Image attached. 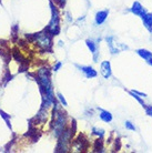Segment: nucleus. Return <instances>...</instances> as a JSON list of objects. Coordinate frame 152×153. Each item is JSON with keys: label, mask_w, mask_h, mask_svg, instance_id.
<instances>
[{"label": "nucleus", "mask_w": 152, "mask_h": 153, "mask_svg": "<svg viewBox=\"0 0 152 153\" xmlns=\"http://www.w3.org/2000/svg\"><path fill=\"white\" fill-rule=\"evenodd\" d=\"M66 124H67V118L66 113L60 110L58 104L54 102V109H53V131L56 138H59L61 133L66 130Z\"/></svg>", "instance_id": "nucleus-1"}, {"label": "nucleus", "mask_w": 152, "mask_h": 153, "mask_svg": "<svg viewBox=\"0 0 152 153\" xmlns=\"http://www.w3.org/2000/svg\"><path fill=\"white\" fill-rule=\"evenodd\" d=\"M34 40L37 43V46L43 51H50L52 47V35L49 33L47 30L43 32H39L34 36Z\"/></svg>", "instance_id": "nucleus-2"}, {"label": "nucleus", "mask_w": 152, "mask_h": 153, "mask_svg": "<svg viewBox=\"0 0 152 153\" xmlns=\"http://www.w3.org/2000/svg\"><path fill=\"white\" fill-rule=\"evenodd\" d=\"M58 139H59L57 148L58 152H67L68 150H70L72 142V132L70 129H66Z\"/></svg>", "instance_id": "nucleus-3"}, {"label": "nucleus", "mask_w": 152, "mask_h": 153, "mask_svg": "<svg viewBox=\"0 0 152 153\" xmlns=\"http://www.w3.org/2000/svg\"><path fill=\"white\" fill-rule=\"evenodd\" d=\"M51 11H52L51 20H50L46 30L52 36H54L59 32V28L60 27H59V13H58V10L56 9V7H53L52 4H51Z\"/></svg>", "instance_id": "nucleus-4"}, {"label": "nucleus", "mask_w": 152, "mask_h": 153, "mask_svg": "<svg viewBox=\"0 0 152 153\" xmlns=\"http://www.w3.org/2000/svg\"><path fill=\"white\" fill-rule=\"evenodd\" d=\"M106 41H107V43H108L109 50H110V52L112 54L119 53L121 50H128L129 49V48H128L127 46H124V45H122V43H118L115 37H113V36L107 37Z\"/></svg>", "instance_id": "nucleus-5"}, {"label": "nucleus", "mask_w": 152, "mask_h": 153, "mask_svg": "<svg viewBox=\"0 0 152 153\" xmlns=\"http://www.w3.org/2000/svg\"><path fill=\"white\" fill-rule=\"evenodd\" d=\"M87 148V142L82 140L81 137L79 139H77L75 140L73 142H71V146H70V150L72 151V152H81V151H83L84 149Z\"/></svg>", "instance_id": "nucleus-6"}, {"label": "nucleus", "mask_w": 152, "mask_h": 153, "mask_svg": "<svg viewBox=\"0 0 152 153\" xmlns=\"http://www.w3.org/2000/svg\"><path fill=\"white\" fill-rule=\"evenodd\" d=\"M130 11L132 12L133 15L140 17V18L145 17V15L147 13V10L143 8V6H142L139 1H134V2H133L132 7L130 8Z\"/></svg>", "instance_id": "nucleus-7"}, {"label": "nucleus", "mask_w": 152, "mask_h": 153, "mask_svg": "<svg viewBox=\"0 0 152 153\" xmlns=\"http://www.w3.org/2000/svg\"><path fill=\"white\" fill-rule=\"evenodd\" d=\"M100 72L104 79H109L112 76V69L109 61H102L100 65Z\"/></svg>", "instance_id": "nucleus-8"}, {"label": "nucleus", "mask_w": 152, "mask_h": 153, "mask_svg": "<svg viewBox=\"0 0 152 153\" xmlns=\"http://www.w3.org/2000/svg\"><path fill=\"white\" fill-rule=\"evenodd\" d=\"M77 68L80 69V71H82L83 74L86 76L87 79H91V78H95L97 76V71H95L92 67L90 65H77Z\"/></svg>", "instance_id": "nucleus-9"}, {"label": "nucleus", "mask_w": 152, "mask_h": 153, "mask_svg": "<svg viewBox=\"0 0 152 153\" xmlns=\"http://www.w3.org/2000/svg\"><path fill=\"white\" fill-rule=\"evenodd\" d=\"M86 45H87V47L89 48L90 52L93 54L95 62H97V60H98V53H99V47H98V43H97L95 41H93V40H91V39H88V40H86Z\"/></svg>", "instance_id": "nucleus-10"}, {"label": "nucleus", "mask_w": 152, "mask_h": 153, "mask_svg": "<svg viewBox=\"0 0 152 153\" xmlns=\"http://www.w3.org/2000/svg\"><path fill=\"white\" fill-rule=\"evenodd\" d=\"M108 15H109V10H101V11L97 12L95 17V25H97V26H101L102 23L106 22L107 18H108Z\"/></svg>", "instance_id": "nucleus-11"}, {"label": "nucleus", "mask_w": 152, "mask_h": 153, "mask_svg": "<svg viewBox=\"0 0 152 153\" xmlns=\"http://www.w3.org/2000/svg\"><path fill=\"white\" fill-rule=\"evenodd\" d=\"M99 117L103 122L106 123H110L113 120V117L111 114V112L107 111V110H102V109H99Z\"/></svg>", "instance_id": "nucleus-12"}, {"label": "nucleus", "mask_w": 152, "mask_h": 153, "mask_svg": "<svg viewBox=\"0 0 152 153\" xmlns=\"http://www.w3.org/2000/svg\"><path fill=\"white\" fill-rule=\"evenodd\" d=\"M142 19V22H143V26H145L149 31L152 29V13L151 12H147L145 15V17L141 18Z\"/></svg>", "instance_id": "nucleus-13"}, {"label": "nucleus", "mask_w": 152, "mask_h": 153, "mask_svg": "<svg viewBox=\"0 0 152 153\" xmlns=\"http://www.w3.org/2000/svg\"><path fill=\"white\" fill-rule=\"evenodd\" d=\"M137 53H138V56H140L142 59H145V61H148L150 58H152V52L147 49H138Z\"/></svg>", "instance_id": "nucleus-14"}, {"label": "nucleus", "mask_w": 152, "mask_h": 153, "mask_svg": "<svg viewBox=\"0 0 152 153\" xmlns=\"http://www.w3.org/2000/svg\"><path fill=\"white\" fill-rule=\"evenodd\" d=\"M92 133L97 135L99 139H102L104 137V134H106V131L101 129V128H95H95H92Z\"/></svg>", "instance_id": "nucleus-15"}, {"label": "nucleus", "mask_w": 152, "mask_h": 153, "mask_svg": "<svg viewBox=\"0 0 152 153\" xmlns=\"http://www.w3.org/2000/svg\"><path fill=\"white\" fill-rule=\"evenodd\" d=\"M129 93H130V96H131V97H133V98H134V99L137 100L138 102H139V103H140L141 105H142V107H145V101H143V98H142V97L138 96L137 93H134V92H133L132 90H130V91H129Z\"/></svg>", "instance_id": "nucleus-16"}, {"label": "nucleus", "mask_w": 152, "mask_h": 153, "mask_svg": "<svg viewBox=\"0 0 152 153\" xmlns=\"http://www.w3.org/2000/svg\"><path fill=\"white\" fill-rule=\"evenodd\" d=\"M57 99L59 100V102H60L61 105H63V107H67V105H68V103H67V101H66V99H65V97L62 96L60 92L57 93Z\"/></svg>", "instance_id": "nucleus-17"}, {"label": "nucleus", "mask_w": 152, "mask_h": 153, "mask_svg": "<svg viewBox=\"0 0 152 153\" xmlns=\"http://www.w3.org/2000/svg\"><path fill=\"white\" fill-rule=\"evenodd\" d=\"M124 126H126L127 130H130V131H136V130H137V129H136V126H134V124H133L131 121H126V122H124Z\"/></svg>", "instance_id": "nucleus-18"}, {"label": "nucleus", "mask_w": 152, "mask_h": 153, "mask_svg": "<svg viewBox=\"0 0 152 153\" xmlns=\"http://www.w3.org/2000/svg\"><path fill=\"white\" fill-rule=\"evenodd\" d=\"M143 108H145V114L152 118V105H145Z\"/></svg>", "instance_id": "nucleus-19"}, {"label": "nucleus", "mask_w": 152, "mask_h": 153, "mask_svg": "<svg viewBox=\"0 0 152 153\" xmlns=\"http://www.w3.org/2000/svg\"><path fill=\"white\" fill-rule=\"evenodd\" d=\"M134 93H137L138 96H140L142 97V98H147V93H145V92H140V91H138V90H132Z\"/></svg>", "instance_id": "nucleus-20"}, {"label": "nucleus", "mask_w": 152, "mask_h": 153, "mask_svg": "<svg viewBox=\"0 0 152 153\" xmlns=\"http://www.w3.org/2000/svg\"><path fill=\"white\" fill-rule=\"evenodd\" d=\"M61 67H62V63H61V62H57V63L54 65V67H53V71H58Z\"/></svg>", "instance_id": "nucleus-21"}, {"label": "nucleus", "mask_w": 152, "mask_h": 153, "mask_svg": "<svg viewBox=\"0 0 152 153\" xmlns=\"http://www.w3.org/2000/svg\"><path fill=\"white\" fill-rule=\"evenodd\" d=\"M56 1H57V2H58V4H60V6H62V4H65V1H66V0H56Z\"/></svg>", "instance_id": "nucleus-22"}, {"label": "nucleus", "mask_w": 152, "mask_h": 153, "mask_svg": "<svg viewBox=\"0 0 152 153\" xmlns=\"http://www.w3.org/2000/svg\"><path fill=\"white\" fill-rule=\"evenodd\" d=\"M148 63H149L150 65H152V58H150V59L148 60Z\"/></svg>", "instance_id": "nucleus-23"}]
</instances>
